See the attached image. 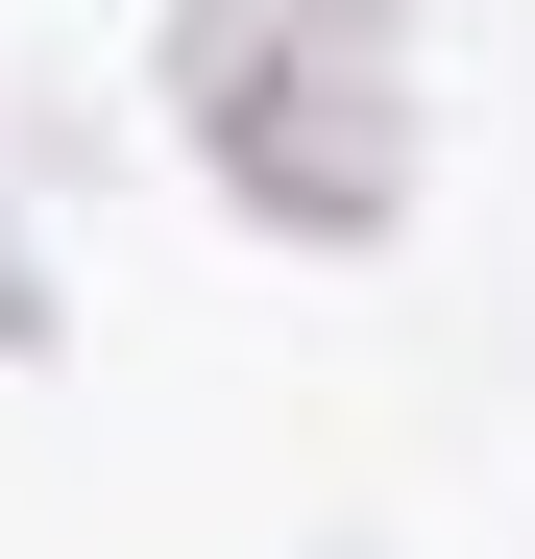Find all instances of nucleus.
I'll list each match as a JSON object with an SVG mask.
<instances>
[{
    "instance_id": "f257e3e1",
    "label": "nucleus",
    "mask_w": 535,
    "mask_h": 559,
    "mask_svg": "<svg viewBox=\"0 0 535 559\" xmlns=\"http://www.w3.org/2000/svg\"><path fill=\"white\" fill-rule=\"evenodd\" d=\"M146 98L170 146L219 170L243 243H390L414 219V98L366 25H317V0H170L146 25Z\"/></svg>"
}]
</instances>
